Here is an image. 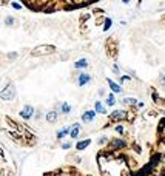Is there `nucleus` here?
<instances>
[{
  "label": "nucleus",
  "mask_w": 165,
  "mask_h": 176,
  "mask_svg": "<svg viewBox=\"0 0 165 176\" xmlns=\"http://www.w3.org/2000/svg\"><path fill=\"white\" fill-rule=\"evenodd\" d=\"M103 142H106V138H102V139L97 141V144H103Z\"/></svg>",
  "instance_id": "aec40b11"
},
{
  "label": "nucleus",
  "mask_w": 165,
  "mask_h": 176,
  "mask_svg": "<svg viewBox=\"0 0 165 176\" xmlns=\"http://www.w3.org/2000/svg\"><path fill=\"white\" fill-rule=\"evenodd\" d=\"M159 82H160V85L165 88V73H160V76H159Z\"/></svg>",
  "instance_id": "a211bd4d"
},
{
  "label": "nucleus",
  "mask_w": 165,
  "mask_h": 176,
  "mask_svg": "<svg viewBox=\"0 0 165 176\" xmlns=\"http://www.w3.org/2000/svg\"><path fill=\"white\" fill-rule=\"evenodd\" d=\"M70 136L74 139V138H77L79 136V127H76V128H73L71 131H70Z\"/></svg>",
  "instance_id": "dca6fc26"
},
{
  "label": "nucleus",
  "mask_w": 165,
  "mask_h": 176,
  "mask_svg": "<svg viewBox=\"0 0 165 176\" xmlns=\"http://www.w3.org/2000/svg\"><path fill=\"white\" fill-rule=\"evenodd\" d=\"M122 102L123 104H127V105H136V99H133V98H127V99H122Z\"/></svg>",
  "instance_id": "2eb2a0df"
},
{
  "label": "nucleus",
  "mask_w": 165,
  "mask_h": 176,
  "mask_svg": "<svg viewBox=\"0 0 165 176\" xmlns=\"http://www.w3.org/2000/svg\"><path fill=\"white\" fill-rule=\"evenodd\" d=\"M68 133H70V128H63V130L57 131V138H59V139H62V138L65 136V134H68Z\"/></svg>",
  "instance_id": "4468645a"
},
{
  "label": "nucleus",
  "mask_w": 165,
  "mask_h": 176,
  "mask_svg": "<svg viewBox=\"0 0 165 176\" xmlns=\"http://www.w3.org/2000/svg\"><path fill=\"white\" fill-rule=\"evenodd\" d=\"M117 133H123V127H117Z\"/></svg>",
  "instance_id": "4be33fe9"
},
{
  "label": "nucleus",
  "mask_w": 165,
  "mask_h": 176,
  "mask_svg": "<svg viewBox=\"0 0 165 176\" xmlns=\"http://www.w3.org/2000/svg\"><path fill=\"white\" fill-rule=\"evenodd\" d=\"M109 145H111L113 148H123V145H125V142H123V141H119V139H113V141H111V144H109Z\"/></svg>",
  "instance_id": "1a4fd4ad"
},
{
  "label": "nucleus",
  "mask_w": 165,
  "mask_h": 176,
  "mask_svg": "<svg viewBox=\"0 0 165 176\" xmlns=\"http://www.w3.org/2000/svg\"><path fill=\"white\" fill-rule=\"evenodd\" d=\"M70 147H71L70 142H65V144H63V148H70Z\"/></svg>",
  "instance_id": "412c9836"
},
{
  "label": "nucleus",
  "mask_w": 165,
  "mask_h": 176,
  "mask_svg": "<svg viewBox=\"0 0 165 176\" xmlns=\"http://www.w3.org/2000/svg\"><path fill=\"white\" fill-rule=\"evenodd\" d=\"M74 66H76V68H87V66H88V60L87 59H80V60H77L74 63Z\"/></svg>",
  "instance_id": "6e6552de"
},
{
  "label": "nucleus",
  "mask_w": 165,
  "mask_h": 176,
  "mask_svg": "<svg viewBox=\"0 0 165 176\" xmlns=\"http://www.w3.org/2000/svg\"><path fill=\"white\" fill-rule=\"evenodd\" d=\"M96 111H99V113H102V114L106 113V110L103 108V105H102L100 102H96Z\"/></svg>",
  "instance_id": "ddd939ff"
},
{
  "label": "nucleus",
  "mask_w": 165,
  "mask_h": 176,
  "mask_svg": "<svg viewBox=\"0 0 165 176\" xmlns=\"http://www.w3.org/2000/svg\"><path fill=\"white\" fill-rule=\"evenodd\" d=\"M33 114H34V108H33L31 105H25L23 110L20 111V116H22L23 119H30Z\"/></svg>",
  "instance_id": "7ed1b4c3"
},
{
  "label": "nucleus",
  "mask_w": 165,
  "mask_h": 176,
  "mask_svg": "<svg viewBox=\"0 0 165 176\" xmlns=\"http://www.w3.org/2000/svg\"><path fill=\"white\" fill-rule=\"evenodd\" d=\"M123 117H125V113L122 110H116L114 113H111V116H109L111 120H119V119H123Z\"/></svg>",
  "instance_id": "39448f33"
},
{
  "label": "nucleus",
  "mask_w": 165,
  "mask_h": 176,
  "mask_svg": "<svg viewBox=\"0 0 165 176\" xmlns=\"http://www.w3.org/2000/svg\"><path fill=\"white\" fill-rule=\"evenodd\" d=\"M54 46H49V45H42V46H37L34 51H33V54L34 56H42V54H49V53H54Z\"/></svg>",
  "instance_id": "f03ea898"
},
{
  "label": "nucleus",
  "mask_w": 165,
  "mask_h": 176,
  "mask_svg": "<svg viewBox=\"0 0 165 176\" xmlns=\"http://www.w3.org/2000/svg\"><path fill=\"white\" fill-rule=\"evenodd\" d=\"M93 119H94V111H87L84 116H82V120H84V122H91Z\"/></svg>",
  "instance_id": "0eeeda50"
},
{
  "label": "nucleus",
  "mask_w": 165,
  "mask_h": 176,
  "mask_svg": "<svg viewBox=\"0 0 165 176\" xmlns=\"http://www.w3.org/2000/svg\"><path fill=\"white\" fill-rule=\"evenodd\" d=\"M60 110H62V113L68 114V113L71 111V105H70V104H66V102H63V104H60Z\"/></svg>",
  "instance_id": "9d476101"
},
{
  "label": "nucleus",
  "mask_w": 165,
  "mask_h": 176,
  "mask_svg": "<svg viewBox=\"0 0 165 176\" xmlns=\"http://www.w3.org/2000/svg\"><path fill=\"white\" fill-rule=\"evenodd\" d=\"M90 80H91L90 74H87V73H80V74H79V80H77V82H79V85H80V87H84L85 84H88V82H90Z\"/></svg>",
  "instance_id": "20e7f679"
},
{
  "label": "nucleus",
  "mask_w": 165,
  "mask_h": 176,
  "mask_svg": "<svg viewBox=\"0 0 165 176\" xmlns=\"http://www.w3.org/2000/svg\"><path fill=\"white\" fill-rule=\"evenodd\" d=\"M108 84H109V88H111L114 93H120V87L117 85V84H114V82H111V80H108Z\"/></svg>",
  "instance_id": "f8f14e48"
},
{
  "label": "nucleus",
  "mask_w": 165,
  "mask_h": 176,
  "mask_svg": "<svg viewBox=\"0 0 165 176\" xmlns=\"http://www.w3.org/2000/svg\"><path fill=\"white\" fill-rule=\"evenodd\" d=\"M56 119H57V113L56 111H48L46 113V120L49 124H54L56 122Z\"/></svg>",
  "instance_id": "423d86ee"
},
{
  "label": "nucleus",
  "mask_w": 165,
  "mask_h": 176,
  "mask_svg": "<svg viewBox=\"0 0 165 176\" xmlns=\"http://www.w3.org/2000/svg\"><path fill=\"white\" fill-rule=\"evenodd\" d=\"M106 104H108V105H114V104H116V99H114L113 94H109V96L106 98Z\"/></svg>",
  "instance_id": "f3484780"
},
{
  "label": "nucleus",
  "mask_w": 165,
  "mask_h": 176,
  "mask_svg": "<svg viewBox=\"0 0 165 176\" xmlns=\"http://www.w3.org/2000/svg\"><path fill=\"white\" fill-rule=\"evenodd\" d=\"M90 142H91L90 139H87V141H82V142H79V144H77V150H84L85 147H88V145H90Z\"/></svg>",
  "instance_id": "9b49d317"
},
{
  "label": "nucleus",
  "mask_w": 165,
  "mask_h": 176,
  "mask_svg": "<svg viewBox=\"0 0 165 176\" xmlns=\"http://www.w3.org/2000/svg\"><path fill=\"white\" fill-rule=\"evenodd\" d=\"M12 23H14V19H12V17H8V19H6V25H9V26H11Z\"/></svg>",
  "instance_id": "6ab92c4d"
},
{
  "label": "nucleus",
  "mask_w": 165,
  "mask_h": 176,
  "mask_svg": "<svg viewBox=\"0 0 165 176\" xmlns=\"http://www.w3.org/2000/svg\"><path fill=\"white\" fill-rule=\"evenodd\" d=\"M0 98H2L3 101H12L16 98V87L12 84H9L3 91H0Z\"/></svg>",
  "instance_id": "f257e3e1"
}]
</instances>
